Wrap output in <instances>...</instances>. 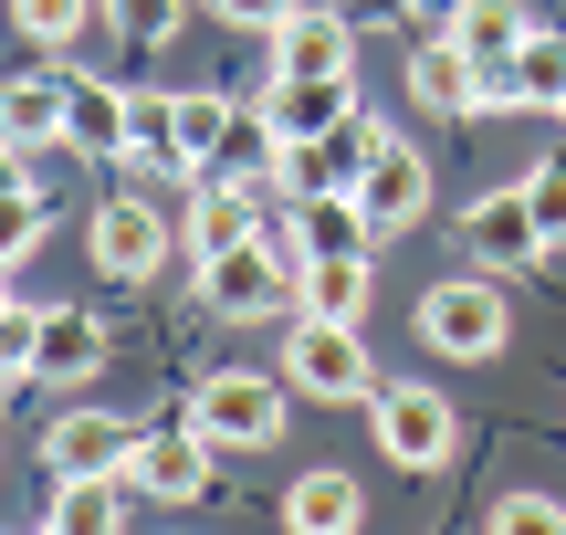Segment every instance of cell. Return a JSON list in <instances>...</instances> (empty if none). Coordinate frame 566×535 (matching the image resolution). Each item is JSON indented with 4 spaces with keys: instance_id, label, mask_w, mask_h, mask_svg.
I'll list each match as a JSON object with an SVG mask.
<instances>
[{
    "instance_id": "6da1fadb",
    "label": "cell",
    "mask_w": 566,
    "mask_h": 535,
    "mask_svg": "<svg viewBox=\"0 0 566 535\" xmlns=\"http://www.w3.org/2000/svg\"><path fill=\"white\" fill-rule=\"evenodd\" d=\"M388 137H399V126H388V116H367V105H357V116H336L325 137H283V168H273V179H283V200H357L367 158H378Z\"/></svg>"
},
{
    "instance_id": "7a4b0ae2",
    "label": "cell",
    "mask_w": 566,
    "mask_h": 535,
    "mask_svg": "<svg viewBox=\"0 0 566 535\" xmlns=\"http://www.w3.org/2000/svg\"><path fill=\"white\" fill-rule=\"evenodd\" d=\"M420 336H430L441 357H462V368L504 357V336H514L504 273H451V284H430V294H420Z\"/></svg>"
},
{
    "instance_id": "3957f363",
    "label": "cell",
    "mask_w": 566,
    "mask_h": 535,
    "mask_svg": "<svg viewBox=\"0 0 566 535\" xmlns=\"http://www.w3.org/2000/svg\"><path fill=\"white\" fill-rule=\"evenodd\" d=\"M294 252L273 242V231H252V242H231V252H210L200 263V305L210 315H231V326H252V315H294Z\"/></svg>"
},
{
    "instance_id": "277c9868",
    "label": "cell",
    "mask_w": 566,
    "mask_h": 535,
    "mask_svg": "<svg viewBox=\"0 0 566 535\" xmlns=\"http://www.w3.org/2000/svg\"><path fill=\"white\" fill-rule=\"evenodd\" d=\"M283 389H304V399H378V357H367V336L336 326V315H294V336H283Z\"/></svg>"
},
{
    "instance_id": "5b68a950",
    "label": "cell",
    "mask_w": 566,
    "mask_h": 535,
    "mask_svg": "<svg viewBox=\"0 0 566 535\" xmlns=\"http://www.w3.org/2000/svg\"><path fill=\"white\" fill-rule=\"evenodd\" d=\"M367 420H378V452L399 462V473H441V462L462 452V420H451V399L420 389V378H378Z\"/></svg>"
},
{
    "instance_id": "8992f818",
    "label": "cell",
    "mask_w": 566,
    "mask_h": 535,
    "mask_svg": "<svg viewBox=\"0 0 566 535\" xmlns=\"http://www.w3.org/2000/svg\"><path fill=\"white\" fill-rule=\"evenodd\" d=\"M189 431L210 441V452H273L283 441V389L252 368H221L200 378V399H189Z\"/></svg>"
},
{
    "instance_id": "52a82bcc",
    "label": "cell",
    "mask_w": 566,
    "mask_h": 535,
    "mask_svg": "<svg viewBox=\"0 0 566 535\" xmlns=\"http://www.w3.org/2000/svg\"><path fill=\"white\" fill-rule=\"evenodd\" d=\"M525 32H535L525 0H451V11H441V42L483 74V116H493V105H514V74H504V63L525 53Z\"/></svg>"
},
{
    "instance_id": "ba28073f",
    "label": "cell",
    "mask_w": 566,
    "mask_h": 535,
    "mask_svg": "<svg viewBox=\"0 0 566 535\" xmlns=\"http://www.w3.org/2000/svg\"><path fill=\"white\" fill-rule=\"evenodd\" d=\"M168 242H179V231H168V210L137 200V189H126V200H105L95 221H84V252H95L105 284H147V273H168Z\"/></svg>"
},
{
    "instance_id": "9c48e42d",
    "label": "cell",
    "mask_w": 566,
    "mask_h": 535,
    "mask_svg": "<svg viewBox=\"0 0 566 535\" xmlns=\"http://www.w3.org/2000/svg\"><path fill=\"white\" fill-rule=\"evenodd\" d=\"M126 452H137V420H116V410H63L42 431V473L53 483H116Z\"/></svg>"
},
{
    "instance_id": "30bf717a",
    "label": "cell",
    "mask_w": 566,
    "mask_h": 535,
    "mask_svg": "<svg viewBox=\"0 0 566 535\" xmlns=\"http://www.w3.org/2000/svg\"><path fill=\"white\" fill-rule=\"evenodd\" d=\"M126 494H147V504H210V441L200 431H137V452H126Z\"/></svg>"
},
{
    "instance_id": "8fae6325",
    "label": "cell",
    "mask_w": 566,
    "mask_h": 535,
    "mask_svg": "<svg viewBox=\"0 0 566 535\" xmlns=\"http://www.w3.org/2000/svg\"><path fill=\"white\" fill-rule=\"evenodd\" d=\"M462 252H472L483 273H525L535 252H556V242H546V221H535L525 189H483V200L462 210Z\"/></svg>"
},
{
    "instance_id": "7c38bea8",
    "label": "cell",
    "mask_w": 566,
    "mask_h": 535,
    "mask_svg": "<svg viewBox=\"0 0 566 535\" xmlns=\"http://www.w3.org/2000/svg\"><path fill=\"white\" fill-rule=\"evenodd\" d=\"M263 74H357V21H346L336 0H304L263 42Z\"/></svg>"
},
{
    "instance_id": "4fadbf2b",
    "label": "cell",
    "mask_w": 566,
    "mask_h": 535,
    "mask_svg": "<svg viewBox=\"0 0 566 535\" xmlns=\"http://www.w3.org/2000/svg\"><path fill=\"white\" fill-rule=\"evenodd\" d=\"M252 105L273 116V137H325L336 116H357V74H263Z\"/></svg>"
},
{
    "instance_id": "5bb4252c",
    "label": "cell",
    "mask_w": 566,
    "mask_h": 535,
    "mask_svg": "<svg viewBox=\"0 0 566 535\" xmlns=\"http://www.w3.org/2000/svg\"><path fill=\"white\" fill-rule=\"evenodd\" d=\"M357 210H367L378 242H388V231H420V210H430V158L388 137L378 158H367V179H357Z\"/></svg>"
},
{
    "instance_id": "9a60e30c",
    "label": "cell",
    "mask_w": 566,
    "mask_h": 535,
    "mask_svg": "<svg viewBox=\"0 0 566 535\" xmlns=\"http://www.w3.org/2000/svg\"><path fill=\"white\" fill-rule=\"evenodd\" d=\"M367 294H378V252H315V263L294 273V315H336V326H357Z\"/></svg>"
},
{
    "instance_id": "2e32d148",
    "label": "cell",
    "mask_w": 566,
    "mask_h": 535,
    "mask_svg": "<svg viewBox=\"0 0 566 535\" xmlns=\"http://www.w3.org/2000/svg\"><path fill=\"white\" fill-rule=\"evenodd\" d=\"M105 368V326L84 305H42V347H32V378L42 389H84Z\"/></svg>"
},
{
    "instance_id": "e0dca14e",
    "label": "cell",
    "mask_w": 566,
    "mask_h": 535,
    "mask_svg": "<svg viewBox=\"0 0 566 535\" xmlns=\"http://www.w3.org/2000/svg\"><path fill=\"white\" fill-rule=\"evenodd\" d=\"M137 179H189V147H179V95H126V147H116Z\"/></svg>"
},
{
    "instance_id": "ac0fdd59",
    "label": "cell",
    "mask_w": 566,
    "mask_h": 535,
    "mask_svg": "<svg viewBox=\"0 0 566 535\" xmlns=\"http://www.w3.org/2000/svg\"><path fill=\"white\" fill-rule=\"evenodd\" d=\"M252 179H200V200H189V221H179V242H189V263H210V252H231V242H252Z\"/></svg>"
},
{
    "instance_id": "d6986e66",
    "label": "cell",
    "mask_w": 566,
    "mask_h": 535,
    "mask_svg": "<svg viewBox=\"0 0 566 535\" xmlns=\"http://www.w3.org/2000/svg\"><path fill=\"white\" fill-rule=\"evenodd\" d=\"M63 105H74L63 74H11L0 84V137L11 147H63Z\"/></svg>"
},
{
    "instance_id": "ffe728a7",
    "label": "cell",
    "mask_w": 566,
    "mask_h": 535,
    "mask_svg": "<svg viewBox=\"0 0 566 535\" xmlns=\"http://www.w3.org/2000/svg\"><path fill=\"white\" fill-rule=\"evenodd\" d=\"M294 263H315V252H378V231H367L357 200H294V221L273 231Z\"/></svg>"
},
{
    "instance_id": "44dd1931",
    "label": "cell",
    "mask_w": 566,
    "mask_h": 535,
    "mask_svg": "<svg viewBox=\"0 0 566 535\" xmlns=\"http://www.w3.org/2000/svg\"><path fill=\"white\" fill-rule=\"evenodd\" d=\"M409 105H420V116H483V74H472L451 42H420V63H409Z\"/></svg>"
},
{
    "instance_id": "7402d4cb",
    "label": "cell",
    "mask_w": 566,
    "mask_h": 535,
    "mask_svg": "<svg viewBox=\"0 0 566 535\" xmlns=\"http://www.w3.org/2000/svg\"><path fill=\"white\" fill-rule=\"evenodd\" d=\"M63 147H84V158H116V147H126V84L84 74L74 105H63Z\"/></svg>"
},
{
    "instance_id": "603a6c76",
    "label": "cell",
    "mask_w": 566,
    "mask_h": 535,
    "mask_svg": "<svg viewBox=\"0 0 566 535\" xmlns=\"http://www.w3.org/2000/svg\"><path fill=\"white\" fill-rule=\"evenodd\" d=\"M357 515L367 504H357L346 473H294V494H283V525L294 535H357Z\"/></svg>"
},
{
    "instance_id": "cb8c5ba5",
    "label": "cell",
    "mask_w": 566,
    "mask_h": 535,
    "mask_svg": "<svg viewBox=\"0 0 566 535\" xmlns=\"http://www.w3.org/2000/svg\"><path fill=\"white\" fill-rule=\"evenodd\" d=\"M504 74H514V105H535V116H566V32H546V21H535L525 53H514Z\"/></svg>"
},
{
    "instance_id": "d4e9b609",
    "label": "cell",
    "mask_w": 566,
    "mask_h": 535,
    "mask_svg": "<svg viewBox=\"0 0 566 535\" xmlns=\"http://www.w3.org/2000/svg\"><path fill=\"white\" fill-rule=\"evenodd\" d=\"M231 105L242 95H210V84H189L179 95V147H189V189L210 179V158H221V126H231Z\"/></svg>"
},
{
    "instance_id": "484cf974",
    "label": "cell",
    "mask_w": 566,
    "mask_h": 535,
    "mask_svg": "<svg viewBox=\"0 0 566 535\" xmlns=\"http://www.w3.org/2000/svg\"><path fill=\"white\" fill-rule=\"evenodd\" d=\"M63 535H126V483H53Z\"/></svg>"
},
{
    "instance_id": "4316f807",
    "label": "cell",
    "mask_w": 566,
    "mask_h": 535,
    "mask_svg": "<svg viewBox=\"0 0 566 535\" xmlns=\"http://www.w3.org/2000/svg\"><path fill=\"white\" fill-rule=\"evenodd\" d=\"M105 0H11V32L42 42V53H63V42H84V21H95Z\"/></svg>"
},
{
    "instance_id": "83f0119b",
    "label": "cell",
    "mask_w": 566,
    "mask_h": 535,
    "mask_svg": "<svg viewBox=\"0 0 566 535\" xmlns=\"http://www.w3.org/2000/svg\"><path fill=\"white\" fill-rule=\"evenodd\" d=\"M42 221H53V200H42V189H11V200H0V273L42 252Z\"/></svg>"
},
{
    "instance_id": "f1b7e54d",
    "label": "cell",
    "mask_w": 566,
    "mask_h": 535,
    "mask_svg": "<svg viewBox=\"0 0 566 535\" xmlns=\"http://www.w3.org/2000/svg\"><path fill=\"white\" fill-rule=\"evenodd\" d=\"M179 11H189V0H105V21L126 32V53H158V42L179 32Z\"/></svg>"
},
{
    "instance_id": "f546056e",
    "label": "cell",
    "mask_w": 566,
    "mask_h": 535,
    "mask_svg": "<svg viewBox=\"0 0 566 535\" xmlns=\"http://www.w3.org/2000/svg\"><path fill=\"white\" fill-rule=\"evenodd\" d=\"M483 535H566V504L556 494H504L483 515Z\"/></svg>"
},
{
    "instance_id": "4dcf8cb0",
    "label": "cell",
    "mask_w": 566,
    "mask_h": 535,
    "mask_svg": "<svg viewBox=\"0 0 566 535\" xmlns=\"http://www.w3.org/2000/svg\"><path fill=\"white\" fill-rule=\"evenodd\" d=\"M32 347H42V305H11L0 315V378H32Z\"/></svg>"
},
{
    "instance_id": "1f68e13d",
    "label": "cell",
    "mask_w": 566,
    "mask_h": 535,
    "mask_svg": "<svg viewBox=\"0 0 566 535\" xmlns=\"http://www.w3.org/2000/svg\"><path fill=\"white\" fill-rule=\"evenodd\" d=\"M525 200H535V221H546V242H566V147L525 179Z\"/></svg>"
},
{
    "instance_id": "d6a6232c",
    "label": "cell",
    "mask_w": 566,
    "mask_h": 535,
    "mask_svg": "<svg viewBox=\"0 0 566 535\" xmlns=\"http://www.w3.org/2000/svg\"><path fill=\"white\" fill-rule=\"evenodd\" d=\"M210 11H221V21H231V32H263V42H273V32H283V21H294V11H304V0H210Z\"/></svg>"
},
{
    "instance_id": "836d02e7",
    "label": "cell",
    "mask_w": 566,
    "mask_h": 535,
    "mask_svg": "<svg viewBox=\"0 0 566 535\" xmlns=\"http://www.w3.org/2000/svg\"><path fill=\"white\" fill-rule=\"evenodd\" d=\"M346 21H357V32H409V21L430 11V0H336Z\"/></svg>"
},
{
    "instance_id": "e575fe53",
    "label": "cell",
    "mask_w": 566,
    "mask_h": 535,
    "mask_svg": "<svg viewBox=\"0 0 566 535\" xmlns=\"http://www.w3.org/2000/svg\"><path fill=\"white\" fill-rule=\"evenodd\" d=\"M11 189H32V147H11V137H0V200H11Z\"/></svg>"
},
{
    "instance_id": "d590c367",
    "label": "cell",
    "mask_w": 566,
    "mask_h": 535,
    "mask_svg": "<svg viewBox=\"0 0 566 535\" xmlns=\"http://www.w3.org/2000/svg\"><path fill=\"white\" fill-rule=\"evenodd\" d=\"M0 315H11V273H0Z\"/></svg>"
},
{
    "instance_id": "8d00e7d4",
    "label": "cell",
    "mask_w": 566,
    "mask_h": 535,
    "mask_svg": "<svg viewBox=\"0 0 566 535\" xmlns=\"http://www.w3.org/2000/svg\"><path fill=\"white\" fill-rule=\"evenodd\" d=\"M42 535H63V525H42Z\"/></svg>"
},
{
    "instance_id": "74e56055",
    "label": "cell",
    "mask_w": 566,
    "mask_h": 535,
    "mask_svg": "<svg viewBox=\"0 0 566 535\" xmlns=\"http://www.w3.org/2000/svg\"><path fill=\"white\" fill-rule=\"evenodd\" d=\"M0 389H11V378H0Z\"/></svg>"
}]
</instances>
